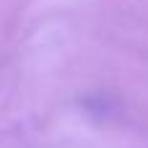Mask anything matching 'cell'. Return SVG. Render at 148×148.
Instances as JSON below:
<instances>
[]
</instances>
